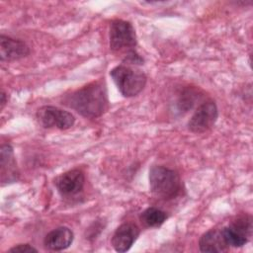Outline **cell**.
<instances>
[{
  "label": "cell",
  "mask_w": 253,
  "mask_h": 253,
  "mask_svg": "<svg viewBox=\"0 0 253 253\" xmlns=\"http://www.w3.org/2000/svg\"><path fill=\"white\" fill-rule=\"evenodd\" d=\"M61 104L76 111L82 117L99 118L109 109L106 83L103 79L92 81L65 95Z\"/></svg>",
  "instance_id": "obj_1"
},
{
  "label": "cell",
  "mask_w": 253,
  "mask_h": 253,
  "mask_svg": "<svg viewBox=\"0 0 253 253\" xmlns=\"http://www.w3.org/2000/svg\"><path fill=\"white\" fill-rule=\"evenodd\" d=\"M150 191L163 200L177 198L182 191V181L177 171L162 165H153L149 169Z\"/></svg>",
  "instance_id": "obj_2"
},
{
  "label": "cell",
  "mask_w": 253,
  "mask_h": 253,
  "mask_svg": "<svg viewBox=\"0 0 253 253\" xmlns=\"http://www.w3.org/2000/svg\"><path fill=\"white\" fill-rule=\"evenodd\" d=\"M110 76L120 93L126 98L138 95L144 89L147 81L144 72L125 63L115 66L110 71Z\"/></svg>",
  "instance_id": "obj_3"
},
{
  "label": "cell",
  "mask_w": 253,
  "mask_h": 253,
  "mask_svg": "<svg viewBox=\"0 0 253 253\" xmlns=\"http://www.w3.org/2000/svg\"><path fill=\"white\" fill-rule=\"evenodd\" d=\"M109 44L113 51H129L137 44L136 34L132 24L128 21L116 19L112 21L109 31Z\"/></svg>",
  "instance_id": "obj_4"
},
{
  "label": "cell",
  "mask_w": 253,
  "mask_h": 253,
  "mask_svg": "<svg viewBox=\"0 0 253 253\" xmlns=\"http://www.w3.org/2000/svg\"><path fill=\"white\" fill-rule=\"evenodd\" d=\"M36 119L39 125L44 128L55 127L60 130L70 128L75 123V118L70 112L47 105L38 109Z\"/></svg>",
  "instance_id": "obj_5"
},
{
  "label": "cell",
  "mask_w": 253,
  "mask_h": 253,
  "mask_svg": "<svg viewBox=\"0 0 253 253\" xmlns=\"http://www.w3.org/2000/svg\"><path fill=\"white\" fill-rule=\"evenodd\" d=\"M218 117L216 104L212 100L201 103L188 122V128L194 133H203L211 129Z\"/></svg>",
  "instance_id": "obj_6"
},
{
  "label": "cell",
  "mask_w": 253,
  "mask_h": 253,
  "mask_svg": "<svg viewBox=\"0 0 253 253\" xmlns=\"http://www.w3.org/2000/svg\"><path fill=\"white\" fill-rule=\"evenodd\" d=\"M252 223L249 216H240L227 226L222 227V233L227 245L230 247L244 246L251 235Z\"/></svg>",
  "instance_id": "obj_7"
},
{
  "label": "cell",
  "mask_w": 253,
  "mask_h": 253,
  "mask_svg": "<svg viewBox=\"0 0 253 253\" xmlns=\"http://www.w3.org/2000/svg\"><path fill=\"white\" fill-rule=\"evenodd\" d=\"M53 183L62 197L71 198L83 191L85 176L82 170L74 168L58 175Z\"/></svg>",
  "instance_id": "obj_8"
},
{
  "label": "cell",
  "mask_w": 253,
  "mask_h": 253,
  "mask_svg": "<svg viewBox=\"0 0 253 253\" xmlns=\"http://www.w3.org/2000/svg\"><path fill=\"white\" fill-rule=\"evenodd\" d=\"M20 172L11 144H2L0 148V181L1 185L14 183L19 180Z\"/></svg>",
  "instance_id": "obj_9"
},
{
  "label": "cell",
  "mask_w": 253,
  "mask_h": 253,
  "mask_svg": "<svg viewBox=\"0 0 253 253\" xmlns=\"http://www.w3.org/2000/svg\"><path fill=\"white\" fill-rule=\"evenodd\" d=\"M139 233L140 229L136 224L132 222L122 223L112 236L111 243L113 248L120 253L128 251L136 241Z\"/></svg>",
  "instance_id": "obj_10"
},
{
  "label": "cell",
  "mask_w": 253,
  "mask_h": 253,
  "mask_svg": "<svg viewBox=\"0 0 253 253\" xmlns=\"http://www.w3.org/2000/svg\"><path fill=\"white\" fill-rule=\"evenodd\" d=\"M30 54L29 45L22 40L14 39L5 35L0 36V58L1 61H14Z\"/></svg>",
  "instance_id": "obj_11"
},
{
  "label": "cell",
  "mask_w": 253,
  "mask_h": 253,
  "mask_svg": "<svg viewBox=\"0 0 253 253\" xmlns=\"http://www.w3.org/2000/svg\"><path fill=\"white\" fill-rule=\"evenodd\" d=\"M74 233L66 226H59L49 231L43 239V245L48 250L61 251L68 248L73 242Z\"/></svg>",
  "instance_id": "obj_12"
},
{
  "label": "cell",
  "mask_w": 253,
  "mask_h": 253,
  "mask_svg": "<svg viewBox=\"0 0 253 253\" xmlns=\"http://www.w3.org/2000/svg\"><path fill=\"white\" fill-rule=\"evenodd\" d=\"M199 247L202 252H224L229 246L224 239L222 228H211L200 237Z\"/></svg>",
  "instance_id": "obj_13"
},
{
  "label": "cell",
  "mask_w": 253,
  "mask_h": 253,
  "mask_svg": "<svg viewBox=\"0 0 253 253\" xmlns=\"http://www.w3.org/2000/svg\"><path fill=\"white\" fill-rule=\"evenodd\" d=\"M140 221L147 227H159L167 219V213L155 207L145 209L139 216Z\"/></svg>",
  "instance_id": "obj_14"
},
{
  "label": "cell",
  "mask_w": 253,
  "mask_h": 253,
  "mask_svg": "<svg viewBox=\"0 0 253 253\" xmlns=\"http://www.w3.org/2000/svg\"><path fill=\"white\" fill-rule=\"evenodd\" d=\"M8 251L13 253H32V252H38V249L29 243H21L13 246Z\"/></svg>",
  "instance_id": "obj_15"
},
{
  "label": "cell",
  "mask_w": 253,
  "mask_h": 253,
  "mask_svg": "<svg viewBox=\"0 0 253 253\" xmlns=\"http://www.w3.org/2000/svg\"><path fill=\"white\" fill-rule=\"evenodd\" d=\"M0 97H1V100H0V105H1V107H0V109H1V110H3V108H4V107H5V105H6V103L8 102L7 94L5 93V91H4V90H2V91H1V95H0Z\"/></svg>",
  "instance_id": "obj_16"
}]
</instances>
